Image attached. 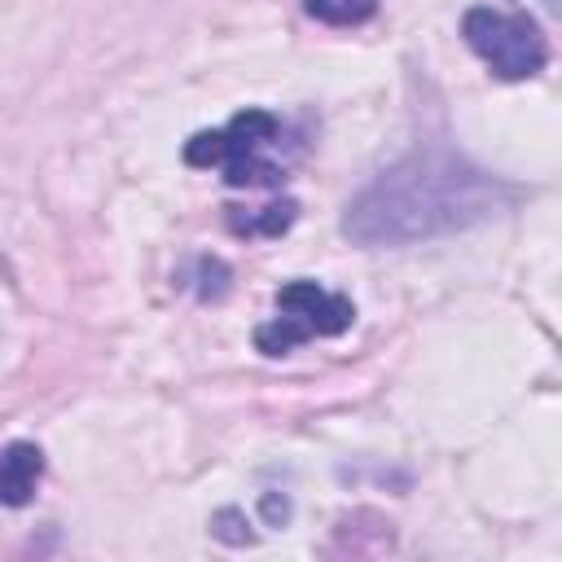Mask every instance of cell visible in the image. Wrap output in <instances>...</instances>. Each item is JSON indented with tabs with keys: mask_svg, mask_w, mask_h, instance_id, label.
Masks as SVG:
<instances>
[{
	"mask_svg": "<svg viewBox=\"0 0 562 562\" xmlns=\"http://www.w3.org/2000/svg\"><path fill=\"white\" fill-rule=\"evenodd\" d=\"M518 189L452 149H417L378 171L342 211V237L356 246H417L492 224Z\"/></svg>",
	"mask_w": 562,
	"mask_h": 562,
	"instance_id": "6da1fadb",
	"label": "cell"
},
{
	"mask_svg": "<svg viewBox=\"0 0 562 562\" xmlns=\"http://www.w3.org/2000/svg\"><path fill=\"white\" fill-rule=\"evenodd\" d=\"M461 35L487 61V70L505 83L531 79L549 66V40H544L540 22L527 18V13H505V9H492V4H474L461 18Z\"/></svg>",
	"mask_w": 562,
	"mask_h": 562,
	"instance_id": "7a4b0ae2",
	"label": "cell"
},
{
	"mask_svg": "<svg viewBox=\"0 0 562 562\" xmlns=\"http://www.w3.org/2000/svg\"><path fill=\"white\" fill-rule=\"evenodd\" d=\"M277 312L290 316L294 325H303L307 338H334L356 321L351 299L321 290L316 281H290L277 290Z\"/></svg>",
	"mask_w": 562,
	"mask_h": 562,
	"instance_id": "3957f363",
	"label": "cell"
},
{
	"mask_svg": "<svg viewBox=\"0 0 562 562\" xmlns=\"http://www.w3.org/2000/svg\"><path fill=\"white\" fill-rule=\"evenodd\" d=\"M40 474H44V452L35 443H26V439L9 443L0 452V505H13V509L26 505L35 496Z\"/></svg>",
	"mask_w": 562,
	"mask_h": 562,
	"instance_id": "277c9868",
	"label": "cell"
},
{
	"mask_svg": "<svg viewBox=\"0 0 562 562\" xmlns=\"http://www.w3.org/2000/svg\"><path fill=\"white\" fill-rule=\"evenodd\" d=\"M220 132H224V162H228V158H241V154H259V149L281 132V123H277V114L250 105V110L233 114ZM224 162H220V167H224Z\"/></svg>",
	"mask_w": 562,
	"mask_h": 562,
	"instance_id": "5b68a950",
	"label": "cell"
},
{
	"mask_svg": "<svg viewBox=\"0 0 562 562\" xmlns=\"http://www.w3.org/2000/svg\"><path fill=\"white\" fill-rule=\"evenodd\" d=\"M303 9L329 26H356L378 13V0H303Z\"/></svg>",
	"mask_w": 562,
	"mask_h": 562,
	"instance_id": "8992f818",
	"label": "cell"
},
{
	"mask_svg": "<svg viewBox=\"0 0 562 562\" xmlns=\"http://www.w3.org/2000/svg\"><path fill=\"white\" fill-rule=\"evenodd\" d=\"M299 342H307L303 325H294V321H290V316H281V312L255 329V347H259L263 356H285V351H294Z\"/></svg>",
	"mask_w": 562,
	"mask_h": 562,
	"instance_id": "52a82bcc",
	"label": "cell"
},
{
	"mask_svg": "<svg viewBox=\"0 0 562 562\" xmlns=\"http://www.w3.org/2000/svg\"><path fill=\"white\" fill-rule=\"evenodd\" d=\"M294 220H299V202H294V198H281V202L263 206L255 220H233V228H237V233H263V237H281V233H285Z\"/></svg>",
	"mask_w": 562,
	"mask_h": 562,
	"instance_id": "ba28073f",
	"label": "cell"
},
{
	"mask_svg": "<svg viewBox=\"0 0 562 562\" xmlns=\"http://www.w3.org/2000/svg\"><path fill=\"white\" fill-rule=\"evenodd\" d=\"M211 536L220 544H233V549H241V544L255 540V531H250V522H246V514L237 505H224V509L211 514Z\"/></svg>",
	"mask_w": 562,
	"mask_h": 562,
	"instance_id": "9c48e42d",
	"label": "cell"
},
{
	"mask_svg": "<svg viewBox=\"0 0 562 562\" xmlns=\"http://www.w3.org/2000/svg\"><path fill=\"white\" fill-rule=\"evenodd\" d=\"M184 162L189 167H220L224 162V132L211 127V132H198L184 140Z\"/></svg>",
	"mask_w": 562,
	"mask_h": 562,
	"instance_id": "30bf717a",
	"label": "cell"
},
{
	"mask_svg": "<svg viewBox=\"0 0 562 562\" xmlns=\"http://www.w3.org/2000/svg\"><path fill=\"white\" fill-rule=\"evenodd\" d=\"M228 268L220 259H198V299H224Z\"/></svg>",
	"mask_w": 562,
	"mask_h": 562,
	"instance_id": "8fae6325",
	"label": "cell"
},
{
	"mask_svg": "<svg viewBox=\"0 0 562 562\" xmlns=\"http://www.w3.org/2000/svg\"><path fill=\"white\" fill-rule=\"evenodd\" d=\"M259 514H263L268 527L290 522V496H281V492H263V496H259Z\"/></svg>",
	"mask_w": 562,
	"mask_h": 562,
	"instance_id": "7c38bea8",
	"label": "cell"
}]
</instances>
